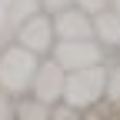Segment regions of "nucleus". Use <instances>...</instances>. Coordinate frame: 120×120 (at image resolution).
Listing matches in <instances>:
<instances>
[{
	"label": "nucleus",
	"mask_w": 120,
	"mask_h": 120,
	"mask_svg": "<svg viewBox=\"0 0 120 120\" xmlns=\"http://www.w3.org/2000/svg\"><path fill=\"white\" fill-rule=\"evenodd\" d=\"M37 64H40V57L34 50L10 40L0 50V90H7L10 97H27L30 83H34V73H37Z\"/></svg>",
	"instance_id": "nucleus-1"
},
{
	"label": "nucleus",
	"mask_w": 120,
	"mask_h": 120,
	"mask_svg": "<svg viewBox=\"0 0 120 120\" xmlns=\"http://www.w3.org/2000/svg\"><path fill=\"white\" fill-rule=\"evenodd\" d=\"M107 67L110 64L70 70L67 83H64V103L73 107V110H80V113H87L97 103H103V94H107Z\"/></svg>",
	"instance_id": "nucleus-2"
},
{
	"label": "nucleus",
	"mask_w": 120,
	"mask_h": 120,
	"mask_svg": "<svg viewBox=\"0 0 120 120\" xmlns=\"http://www.w3.org/2000/svg\"><path fill=\"white\" fill-rule=\"evenodd\" d=\"M50 57L70 73V70H83V67L107 64V60H110V50L103 47L97 37H90V40H57L53 50H50Z\"/></svg>",
	"instance_id": "nucleus-3"
},
{
	"label": "nucleus",
	"mask_w": 120,
	"mask_h": 120,
	"mask_svg": "<svg viewBox=\"0 0 120 120\" xmlns=\"http://www.w3.org/2000/svg\"><path fill=\"white\" fill-rule=\"evenodd\" d=\"M13 40L23 43L27 50H34L37 57H50L53 43H57V30H53V17L47 10H37L34 17H27L17 30H13Z\"/></svg>",
	"instance_id": "nucleus-4"
},
{
	"label": "nucleus",
	"mask_w": 120,
	"mask_h": 120,
	"mask_svg": "<svg viewBox=\"0 0 120 120\" xmlns=\"http://www.w3.org/2000/svg\"><path fill=\"white\" fill-rule=\"evenodd\" d=\"M64 83H67V70L60 67L53 57H40L34 83H30V97H37L40 103L53 107V103L64 100Z\"/></svg>",
	"instance_id": "nucleus-5"
},
{
	"label": "nucleus",
	"mask_w": 120,
	"mask_h": 120,
	"mask_svg": "<svg viewBox=\"0 0 120 120\" xmlns=\"http://www.w3.org/2000/svg\"><path fill=\"white\" fill-rule=\"evenodd\" d=\"M53 30H57V40H90L94 37V17L73 4L53 17Z\"/></svg>",
	"instance_id": "nucleus-6"
},
{
	"label": "nucleus",
	"mask_w": 120,
	"mask_h": 120,
	"mask_svg": "<svg viewBox=\"0 0 120 120\" xmlns=\"http://www.w3.org/2000/svg\"><path fill=\"white\" fill-rule=\"evenodd\" d=\"M94 37L103 43L107 50H120V10L107 7L94 17Z\"/></svg>",
	"instance_id": "nucleus-7"
},
{
	"label": "nucleus",
	"mask_w": 120,
	"mask_h": 120,
	"mask_svg": "<svg viewBox=\"0 0 120 120\" xmlns=\"http://www.w3.org/2000/svg\"><path fill=\"white\" fill-rule=\"evenodd\" d=\"M37 10H40V0H10L7 4V27L17 30L27 17H34Z\"/></svg>",
	"instance_id": "nucleus-8"
},
{
	"label": "nucleus",
	"mask_w": 120,
	"mask_h": 120,
	"mask_svg": "<svg viewBox=\"0 0 120 120\" xmlns=\"http://www.w3.org/2000/svg\"><path fill=\"white\" fill-rule=\"evenodd\" d=\"M17 120H50V107L37 97H17Z\"/></svg>",
	"instance_id": "nucleus-9"
},
{
	"label": "nucleus",
	"mask_w": 120,
	"mask_h": 120,
	"mask_svg": "<svg viewBox=\"0 0 120 120\" xmlns=\"http://www.w3.org/2000/svg\"><path fill=\"white\" fill-rule=\"evenodd\" d=\"M103 100L120 107V60L107 67V94H103Z\"/></svg>",
	"instance_id": "nucleus-10"
},
{
	"label": "nucleus",
	"mask_w": 120,
	"mask_h": 120,
	"mask_svg": "<svg viewBox=\"0 0 120 120\" xmlns=\"http://www.w3.org/2000/svg\"><path fill=\"white\" fill-rule=\"evenodd\" d=\"M0 120H17V97L0 90Z\"/></svg>",
	"instance_id": "nucleus-11"
},
{
	"label": "nucleus",
	"mask_w": 120,
	"mask_h": 120,
	"mask_svg": "<svg viewBox=\"0 0 120 120\" xmlns=\"http://www.w3.org/2000/svg\"><path fill=\"white\" fill-rule=\"evenodd\" d=\"M73 4H77L80 10H87L90 17H97L100 10H107V7H110V0H73Z\"/></svg>",
	"instance_id": "nucleus-12"
},
{
	"label": "nucleus",
	"mask_w": 120,
	"mask_h": 120,
	"mask_svg": "<svg viewBox=\"0 0 120 120\" xmlns=\"http://www.w3.org/2000/svg\"><path fill=\"white\" fill-rule=\"evenodd\" d=\"M67 7H73V0H40V10H47L50 17H57V13L67 10Z\"/></svg>",
	"instance_id": "nucleus-13"
},
{
	"label": "nucleus",
	"mask_w": 120,
	"mask_h": 120,
	"mask_svg": "<svg viewBox=\"0 0 120 120\" xmlns=\"http://www.w3.org/2000/svg\"><path fill=\"white\" fill-rule=\"evenodd\" d=\"M110 7H113V10H120V0H110Z\"/></svg>",
	"instance_id": "nucleus-14"
},
{
	"label": "nucleus",
	"mask_w": 120,
	"mask_h": 120,
	"mask_svg": "<svg viewBox=\"0 0 120 120\" xmlns=\"http://www.w3.org/2000/svg\"><path fill=\"white\" fill-rule=\"evenodd\" d=\"M117 60H120V50H117Z\"/></svg>",
	"instance_id": "nucleus-15"
},
{
	"label": "nucleus",
	"mask_w": 120,
	"mask_h": 120,
	"mask_svg": "<svg viewBox=\"0 0 120 120\" xmlns=\"http://www.w3.org/2000/svg\"><path fill=\"white\" fill-rule=\"evenodd\" d=\"M117 120H120V117H117Z\"/></svg>",
	"instance_id": "nucleus-16"
}]
</instances>
